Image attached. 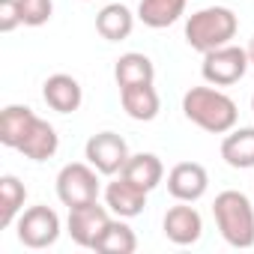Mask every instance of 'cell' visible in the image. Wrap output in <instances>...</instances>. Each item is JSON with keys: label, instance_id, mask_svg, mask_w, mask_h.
I'll return each instance as SVG.
<instances>
[{"label": "cell", "instance_id": "cell-1", "mask_svg": "<svg viewBox=\"0 0 254 254\" xmlns=\"http://www.w3.org/2000/svg\"><path fill=\"white\" fill-rule=\"evenodd\" d=\"M183 114L189 123H194L197 129H203L209 135H227L230 129H236V120H239L236 102L212 84L191 87L183 96Z\"/></svg>", "mask_w": 254, "mask_h": 254}, {"label": "cell", "instance_id": "cell-2", "mask_svg": "<svg viewBox=\"0 0 254 254\" xmlns=\"http://www.w3.org/2000/svg\"><path fill=\"white\" fill-rule=\"evenodd\" d=\"M212 218L230 248H254V203L245 191H218L212 200Z\"/></svg>", "mask_w": 254, "mask_h": 254}, {"label": "cell", "instance_id": "cell-3", "mask_svg": "<svg viewBox=\"0 0 254 254\" xmlns=\"http://www.w3.org/2000/svg\"><path fill=\"white\" fill-rule=\"evenodd\" d=\"M239 30V18L227 6H203L186 18V42L191 51H215L221 45H230Z\"/></svg>", "mask_w": 254, "mask_h": 254}, {"label": "cell", "instance_id": "cell-4", "mask_svg": "<svg viewBox=\"0 0 254 254\" xmlns=\"http://www.w3.org/2000/svg\"><path fill=\"white\" fill-rule=\"evenodd\" d=\"M99 171L90 165V162H69L60 168L57 174V197L63 206H84V203H93L99 200V191H102V183H99Z\"/></svg>", "mask_w": 254, "mask_h": 254}, {"label": "cell", "instance_id": "cell-5", "mask_svg": "<svg viewBox=\"0 0 254 254\" xmlns=\"http://www.w3.org/2000/svg\"><path fill=\"white\" fill-rule=\"evenodd\" d=\"M248 66H251L248 63V51L230 42V45H221V48L203 54L200 75L212 87H233V84H239L245 78Z\"/></svg>", "mask_w": 254, "mask_h": 254}, {"label": "cell", "instance_id": "cell-6", "mask_svg": "<svg viewBox=\"0 0 254 254\" xmlns=\"http://www.w3.org/2000/svg\"><path fill=\"white\" fill-rule=\"evenodd\" d=\"M60 230H63V227H60V215H57L51 206H45V203L24 209V212L18 215V221H15L18 242H21L24 248H33V251L51 248V245L60 239Z\"/></svg>", "mask_w": 254, "mask_h": 254}, {"label": "cell", "instance_id": "cell-7", "mask_svg": "<svg viewBox=\"0 0 254 254\" xmlns=\"http://www.w3.org/2000/svg\"><path fill=\"white\" fill-rule=\"evenodd\" d=\"M129 144L117 132H96L84 144V159L102 174V177H120L126 162H129Z\"/></svg>", "mask_w": 254, "mask_h": 254}, {"label": "cell", "instance_id": "cell-8", "mask_svg": "<svg viewBox=\"0 0 254 254\" xmlns=\"http://www.w3.org/2000/svg\"><path fill=\"white\" fill-rule=\"evenodd\" d=\"M111 209L102 206L99 200L93 203H84V206H72L69 209V218H66V233L72 236L75 245L81 248H96L99 236L105 233V227L111 224Z\"/></svg>", "mask_w": 254, "mask_h": 254}, {"label": "cell", "instance_id": "cell-9", "mask_svg": "<svg viewBox=\"0 0 254 254\" xmlns=\"http://www.w3.org/2000/svg\"><path fill=\"white\" fill-rule=\"evenodd\" d=\"M162 230H165V239H168V242L186 248V245L200 242V236H203V218H200V212H197L191 203L177 200V206H171V209L165 212Z\"/></svg>", "mask_w": 254, "mask_h": 254}, {"label": "cell", "instance_id": "cell-10", "mask_svg": "<svg viewBox=\"0 0 254 254\" xmlns=\"http://www.w3.org/2000/svg\"><path fill=\"white\" fill-rule=\"evenodd\" d=\"M206 189H209V174L197 162H177L168 171V191L174 200L197 203L206 194Z\"/></svg>", "mask_w": 254, "mask_h": 254}, {"label": "cell", "instance_id": "cell-11", "mask_svg": "<svg viewBox=\"0 0 254 254\" xmlns=\"http://www.w3.org/2000/svg\"><path fill=\"white\" fill-rule=\"evenodd\" d=\"M147 194H150L147 189L135 186L132 180H126V177L120 174L117 180H111V183L105 186V206H108L117 218H135V215L144 212Z\"/></svg>", "mask_w": 254, "mask_h": 254}, {"label": "cell", "instance_id": "cell-12", "mask_svg": "<svg viewBox=\"0 0 254 254\" xmlns=\"http://www.w3.org/2000/svg\"><path fill=\"white\" fill-rule=\"evenodd\" d=\"M42 99L51 111L57 114H75L84 102V90L78 84V78L66 75V72H57V75H48L45 84H42Z\"/></svg>", "mask_w": 254, "mask_h": 254}, {"label": "cell", "instance_id": "cell-13", "mask_svg": "<svg viewBox=\"0 0 254 254\" xmlns=\"http://www.w3.org/2000/svg\"><path fill=\"white\" fill-rule=\"evenodd\" d=\"M57 147H60L57 129H54L48 120L36 117L33 126H30V132H27L24 141L18 144V153H21L24 159H30V162H48V159H54Z\"/></svg>", "mask_w": 254, "mask_h": 254}, {"label": "cell", "instance_id": "cell-14", "mask_svg": "<svg viewBox=\"0 0 254 254\" xmlns=\"http://www.w3.org/2000/svg\"><path fill=\"white\" fill-rule=\"evenodd\" d=\"M135 12L126 3H108L96 12V33L108 42H123L135 30Z\"/></svg>", "mask_w": 254, "mask_h": 254}, {"label": "cell", "instance_id": "cell-15", "mask_svg": "<svg viewBox=\"0 0 254 254\" xmlns=\"http://www.w3.org/2000/svg\"><path fill=\"white\" fill-rule=\"evenodd\" d=\"M120 105H123L126 114H129L132 120H138V123H150V120H156L159 111H162V99H159V93H156L153 84L123 87V90H120Z\"/></svg>", "mask_w": 254, "mask_h": 254}, {"label": "cell", "instance_id": "cell-16", "mask_svg": "<svg viewBox=\"0 0 254 254\" xmlns=\"http://www.w3.org/2000/svg\"><path fill=\"white\" fill-rule=\"evenodd\" d=\"M114 81L117 87H138V84H153L156 81V66L147 54L141 51H126L114 63Z\"/></svg>", "mask_w": 254, "mask_h": 254}, {"label": "cell", "instance_id": "cell-17", "mask_svg": "<svg viewBox=\"0 0 254 254\" xmlns=\"http://www.w3.org/2000/svg\"><path fill=\"white\" fill-rule=\"evenodd\" d=\"M221 159L236 171L254 168V126H239L221 138Z\"/></svg>", "mask_w": 254, "mask_h": 254}, {"label": "cell", "instance_id": "cell-18", "mask_svg": "<svg viewBox=\"0 0 254 254\" xmlns=\"http://www.w3.org/2000/svg\"><path fill=\"white\" fill-rule=\"evenodd\" d=\"M123 177L132 180L141 189H147V191H153L165 180V165H162V159L156 153H132L129 162H126V168H123Z\"/></svg>", "mask_w": 254, "mask_h": 254}, {"label": "cell", "instance_id": "cell-19", "mask_svg": "<svg viewBox=\"0 0 254 254\" xmlns=\"http://www.w3.org/2000/svg\"><path fill=\"white\" fill-rule=\"evenodd\" d=\"M186 3L189 0H141L138 3V21L144 27L165 30V27L177 24L186 15Z\"/></svg>", "mask_w": 254, "mask_h": 254}, {"label": "cell", "instance_id": "cell-20", "mask_svg": "<svg viewBox=\"0 0 254 254\" xmlns=\"http://www.w3.org/2000/svg\"><path fill=\"white\" fill-rule=\"evenodd\" d=\"M33 120H36L33 108H27V105H6L3 114H0V144L9 147V150H18V144L30 132Z\"/></svg>", "mask_w": 254, "mask_h": 254}, {"label": "cell", "instance_id": "cell-21", "mask_svg": "<svg viewBox=\"0 0 254 254\" xmlns=\"http://www.w3.org/2000/svg\"><path fill=\"white\" fill-rule=\"evenodd\" d=\"M24 200H27V189L15 174L0 177V227L3 230L18 221V215L24 212Z\"/></svg>", "mask_w": 254, "mask_h": 254}, {"label": "cell", "instance_id": "cell-22", "mask_svg": "<svg viewBox=\"0 0 254 254\" xmlns=\"http://www.w3.org/2000/svg\"><path fill=\"white\" fill-rule=\"evenodd\" d=\"M126 221L129 218H117L114 215L111 224L105 227V233L99 236L93 251H99V254H135L138 251V236Z\"/></svg>", "mask_w": 254, "mask_h": 254}, {"label": "cell", "instance_id": "cell-23", "mask_svg": "<svg viewBox=\"0 0 254 254\" xmlns=\"http://www.w3.org/2000/svg\"><path fill=\"white\" fill-rule=\"evenodd\" d=\"M24 27H42L54 15V0H18Z\"/></svg>", "mask_w": 254, "mask_h": 254}, {"label": "cell", "instance_id": "cell-24", "mask_svg": "<svg viewBox=\"0 0 254 254\" xmlns=\"http://www.w3.org/2000/svg\"><path fill=\"white\" fill-rule=\"evenodd\" d=\"M21 24H24V18H21L18 0H0V33H12Z\"/></svg>", "mask_w": 254, "mask_h": 254}, {"label": "cell", "instance_id": "cell-25", "mask_svg": "<svg viewBox=\"0 0 254 254\" xmlns=\"http://www.w3.org/2000/svg\"><path fill=\"white\" fill-rule=\"evenodd\" d=\"M245 51H248V63H251V66H254V36H251V39H248V48H245Z\"/></svg>", "mask_w": 254, "mask_h": 254}, {"label": "cell", "instance_id": "cell-26", "mask_svg": "<svg viewBox=\"0 0 254 254\" xmlns=\"http://www.w3.org/2000/svg\"><path fill=\"white\" fill-rule=\"evenodd\" d=\"M251 114H254V96H251Z\"/></svg>", "mask_w": 254, "mask_h": 254}, {"label": "cell", "instance_id": "cell-27", "mask_svg": "<svg viewBox=\"0 0 254 254\" xmlns=\"http://www.w3.org/2000/svg\"><path fill=\"white\" fill-rule=\"evenodd\" d=\"M84 3H93V0H84Z\"/></svg>", "mask_w": 254, "mask_h": 254}]
</instances>
